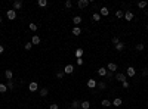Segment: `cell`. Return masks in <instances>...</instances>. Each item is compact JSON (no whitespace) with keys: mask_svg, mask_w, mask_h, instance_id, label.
<instances>
[{"mask_svg":"<svg viewBox=\"0 0 148 109\" xmlns=\"http://www.w3.org/2000/svg\"><path fill=\"white\" fill-rule=\"evenodd\" d=\"M6 15H7V19H11V21L16 19V10H13V9H9Z\"/></svg>","mask_w":148,"mask_h":109,"instance_id":"1","label":"cell"},{"mask_svg":"<svg viewBox=\"0 0 148 109\" xmlns=\"http://www.w3.org/2000/svg\"><path fill=\"white\" fill-rule=\"evenodd\" d=\"M135 75H136V69L133 66H129L126 69V77H135Z\"/></svg>","mask_w":148,"mask_h":109,"instance_id":"2","label":"cell"},{"mask_svg":"<svg viewBox=\"0 0 148 109\" xmlns=\"http://www.w3.org/2000/svg\"><path fill=\"white\" fill-rule=\"evenodd\" d=\"M28 90H30V91H37V90H39V83L31 81L30 84H28Z\"/></svg>","mask_w":148,"mask_h":109,"instance_id":"3","label":"cell"},{"mask_svg":"<svg viewBox=\"0 0 148 109\" xmlns=\"http://www.w3.org/2000/svg\"><path fill=\"white\" fill-rule=\"evenodd\" d=\"M89 0H79V3H77V6L80 7V9H84V7H88L89 6Z\"/></svg>","mask_w":148,"mask_h":109,"instance_id":"4","label":"cell"},{"mask_svg":"<svg viewBox=\"0 0 148 109\" xmlns=\"http://www.w3.org/2000/svg\"><path fill=\"white\" fill-rule=\"evenodd\" d=\"M116 80H117V81H121V83H123V81H127V80H126V74L117 72V74H116Z\"/></svg>","mask_w":148,"mask_h":109,"instance_id":"5","label":"cell"},{"mask_svg":"<svg viewBox=\"0 0 148 109\" xmlns=\"http://www.w3.org/2000/svg\"><path fill=\"white\" fill-rule=\"evenodd\" d=\"M86 84H88L89 88H95V87H96V84H98V81L93 80V78H90V80H88V83H86Z\"/></svg>","mask_w":148,"mask_h":109,"instance_id":"6","label":"cell"},{"mask_svg":"<svg viewBox=\"0 0 148 109\" xmlns=\"http://www.w3.org/2000/svg\"><path fill=\"white\" fill-rule=\"evenodd\" d=\"M107 71H110V72L117 71V65H116V63H112V62H110V63L107 65Z\"/></svg>","mask_w":148,"mask_h":109,"instance_id":"7","label":"cell"},{"mask_svg":"<svg viewBox=\"0 0 148 109\" xmlns=\"http://www.w3.org/2000/svg\"><path fill=\"white\" fill-rule=\"evenodd\" d=\"M99 15H101V16H108V15H110V10H108V7L102 6V7H101V10H99Z\"/></svg>","mask_w":148,"mask_h":109,"instance_id":"8","label":"cell"},{"mask_svg":"<svg viewBox=\"0 0 148 109\" xmlns=\"http://www.w3.org/2000/svg\"><path fill=\"white\" fill-rule=\"evenodd\" d=\"M21 7H22V2L21 0H15L13 2V10H19Z\"/></svg>","mask_w":148,"mask_h":109,"instance_id":"9","label":"cell"},{"mask_svg":"<svg viewBox=\"0 0 148 109\" xmlns=\"http://www.w3.org/2000/svg\"><path fill=\"white\" fill-rule=\"evenodd\" d=\"M74 72V66L73 65H67L64 68V74H73Z\"/></svg>","mask_w":148,"mask_h":109,"instance_id":"10","label":"cell"},{"mask_svg":"<svg viewBox=\"0 0 148 109\" xmlns=\"http://www.w3.org/2000/svg\"><path fill=\"white\" fill-rule=\"evenodd\" d=\"M124 19H126V21H132V19H133V12H130V10L124 12Z\"/></svg>","mask_w":148,"mask_h":109,"instance_id":"11","label":"cell"},{"mask_svg":"<svg viewBox=\"0 0 148 109\" xmlns=\"http://www.w3.org/2000/svg\"><path fill=\"white\" fill-rule=\"evenodd\" d=\"M31 43H33V46L40 44V37H39V36H33V37H31Z\"/></svg>","mask_w":148,"mask_h":109,"instance_id":"12","label":"cell"},{"mask_svg":"<svg viewBox=\"0 0 148 109\" xmlns=\"http://www.w3.org/2000/svg\"><path fill=\"white\" fill-rule=\"evenodd\" d=\"M5 77H6L7 80H12V77H13L12 69H6V71H5Z\"/></svg>","mask_w":148,"mask_h":109,"instance_id":"13","label":"cell"},{"mask_svg":"<svg viewBox=\"0 0 148 109\" xmlns=\"http://www.w3.org/2000/svg\"><path fill=\"white\" fill-rule=\"evenodd\" d=\"M83 52H84V50H83V49H80V47H79V49H76V57H77V59H80V57L83 56Z\"/></svg>","mask_w":148,"mask_h":109,"instance_id":"14","label":"cell"},{"mask_svg":"<svg viewBox=\"0 0 148 109\" xmlns=\"http://www.w3.org/2000/svg\"><path fill=\"white\" fill-rule=\"evenodd\" d=\"M80 108H82V109H89V108H90V103L88 102V100H84V102H80Z\"/></svg>","mask_w":148,"mask_h":109,"instance_id":"15","label":"cell"},{"mask_svg":"<svg viewBox=\"0 0 148 109\" xmlns=\"http://www.w3.org/2000/svg\"><path fill=\"white\" fill-rule=\"evenodd\" d=\"M92 19H93L95 22H99V21H101V15H99V12H95V13L92 15Z\"/></svg>","mask_w":148,"mask_h":109,"instance_id":"16","label":"cell"},{"mask_svg":"<svg viewBox=\"0 0 148 109\" xmlns=\"http://www.w3.org/2000/svg\"><path fill=\"white\" fill-rule=\"evenodd\" d=\"M6 86H7V90H13V88H15V83H13L12 80H7Z\"/></svg>","mask_w":148,"mask_h":109,"instance_id":"17","label":"cell"},{"mask_svg":"<svg viewBox=\"0 0 148 109\" xmlns=\"http://www.w3.org/2000/svg\"><path fill=\"white\" fill-rule=\"evenodd\" d=\"M39 94H40V96H41V97H46V96H47V94H49V90H47V88H46V87H45V88H41V90H40V91H39Z\"/></svg>","mask_w":148,"mask_h":109,"instance_id":"18","label":"cell"},{"mask_svg":"<svg viewBox=\"0 0 148 109\" xmlns=\"http://www.w3.org/2000/svg\"><path fill=\"white\" fill-rule=\"evenodd\" d=\"M101 105H102V106H105V108H108V106H112V102H111V100H108V99H104Z\"/></svg>","mask_w":148,"mask_h":109,"instance_id":"19","label":"cell"},{"mask_svg":"<svg viewBox=\"0 0 148 109\" xmlns=\"http://www.w3.org/2000/svg\"><path fill=\"white\" fill-rule=\"evenodd\" d=\"M107 72H108L107 68H99V69H98V74L101 75V77H107Z\"/></svg>","mask_w":148,"mask_h":109,"instance_id":"20","label":"cell"},{"mask_svg":"<svg viewBox=\"0 0 148 109\" xmlns=\"http://www.w3.org/2000/svg\"><path fill=\"white\" fill-rule=\"evenodd\" d=\"M73 22H74V25L77 27L79 24H82V16H74V18H73Z\"/></svg>","mask_w":148,"mask_h":109,"instance_id":"21","label":"cell"},{"mask_svg":"<svg viewBox=\"0 0 148 109\" xmlns=\"http://www.w3.org/2000/svg\"><path fill=\"white\" fill-rule=\"evenodd\" d=\"M112 106H121V99L120 97H116L112 100Z\"/></svg>","mask_w":148,"mask_h":109,"instance_id":"22","label":"cell"},{"mask_svg":"<svg viewBox=\"0 0 148 109\" xmlns=\"http://www.w3.org/2000/svg\"><path fill=\"white\" fill-rule=\"evenodd\" d=\"M28 28H30L31 31H37L39 25H37V24H34V22H31V24H28Z\"/></svg>","mask_w":148,"mask_h":109,"instance_id":"23","label":"cell"},{"mask_svg":"<svg viewBox=\"0 0 148 109\" xmlns=\"http://www.w3.org/2000/svg\"><path fill=\"white\" fill-rule=\"evenodd\" d=\"M73 34H74V36H80V34H82V30H80L79 27H74V28H73Z\"/></svg>","mask_w":148,"mask_h":109,"instance_id":"24","label":"cell"},{"mask_svg":"<svg viewBox=\"0 0 148 109\" xmlns=\"http://www.w3.org/2000/svg\"><path fill=\"white\" fill-rule=\"evenodd\" d=\"M96 87L101 88V90H105V88H107V84H105V83H102V81H99L98 84H96Z\"/></svg>","mask_w":148,"mask_h":109,"instance_id":"25","label":"cell"},{"mask_svg":"<svg viewBox=\"0 0 148 109\" xmlns=\"http://www.w3.org/2000/svg\"><path fill=\"white\" fill-rule=\"evenodd\" d=\"M71 108L73 109H79L80 108V102H79V100H74V102L71 103Z\"/></svg>","mask_w":148,"mask_h":109,"instance_id":"26","label":"cell"},{"mask_svg":"<svg viewBox=\"0 0 148 109\" xmlns=\"http://www.w3.org/2000/svg\"><path fill=\"white\" fill-rule=\"evenodd\" d=\"M138 6L141 7V9H145V7L148 6V2H145V0H142V2H139V3H138Z\"/></svg>","mask_w":148,"mask_h":109,"instance_id":"27","label":"cell"},{"mask_svg":"<svg viewBox=\"0 0 148 109\" xmlns=\"http://www.w3.org/2000/svg\"><path fill=\"white\" fill-rule=\"evenodd\" d=\"M6 91H7V86L2 83V84H0V93H6Z\"/></svg>","mask_w":148,"mask_h":109,"instance_id":"28","label":"cell"},{"mask_svg":"<svg viewBox=\"0 0 148 109\" xmlns=\"http://www.w3.org/2000/svg\"><path fill=\"white\" fill-rule=\"evenodd\" d=\"M123 49H124V44H123V43H118V44H116V50H117V52H121Z\"/></svg>","mask_w":148,"mask_h":109,"instance_id":"29","label":"cell"},{"mask_svg":"<svg viewBox=\"0 0 148 109\" xmlns=\"http://www.w3.org/2000/svg\"><path fill=\"white\" fill-rule=\"evenodd\" d=\"M144 49H145V44H144V43H139V44H136V50H139V52H142Z\"/></svg>","mask_w":148,"mask_h":109,"instance_id":"30","label":"cell"},{"mask_svg":"<svg viewBox=\"0 0 148 109\" xmlns=\"http://www.w3.org/2000/svg\"><path fill=\"white\" fill-rule=\"evenodd\" d=\"M25 50H31L33 49V43H31V41H28V43H25Z\"/></svg>","mask_w":148,"mask_h":109,"instance_id":"31","label":"cell"},{"mask_svg":"<svg viewBox=\"0 0 148 109\" xmlns=\"http://www.w3.org/2000/svg\"><path fill=\"white\" fill-rule=\"evenodd\" d=\"M39 6L45 7V6H47V2H46V0H39Z\"/></svg>","mask_w":148,"mask_h":109,"instance_id":"32","label":"cell"},{"mask_svg":"<svg viewBox=\"0 0 148 109\" xmlns=\"http://www.w3.org/2000/svg\"><path fill=\"white\" fill-rule=\"evenodd\" d=\"M116 16H117V18H124V12L117 10V12H116Z\"/></svg>","mask_w":148,"mask_h":109,"instance_id":"33","label":"cell"},{"mask_svg":"<svg viewBox=\"0 0 148 109\" xmlns=\"http://www.w3.org/2000/svg\"><path fill=\"white\" fill-rule=\"evenodd\" d=\"M111 41H112V44H118V43H120V38H118V37H112Z\"/></svg>","mask_w":148,"mask_h":109,"instance_id":"34","label":"cell"},{"mask_svg":"<svg viewBox=\"0 0 148 109\" xmlns=\"http://www.w3.org/2000/svg\"><path fill=\"white\" fill-rule=\"evenodd\" d=\"M64 75H65L64 71H62V72H56V78H64Z\"/></svg>","mask_w":148,"mask_h":109,"instance_id":"35","label":"cell"},{"mask_svg":"<svg viewBox=\"0 0 148 109\" xmlns=\"http://www.w3.org/2000/svg\"><path fill=\"white\" fill-rule=\"evenodd\" d=\"M71 6H73V3L70 2V0H67V2H65V7H71Z\"/></svg>","mask_w":148,"mask_h":109,"instance_id":"36","label":"cell"},{"mask_svg":"<svg viewBox=\"0 0 148 109\" xmlns=\"http://www.w3.org/2000/svg\"><path fill=\"white\" fill-rule=\"evenodd\" d=\"M121 86H123L124 88H127V87H129V83H127V81H123V83H121Z\"/></svg>","mask_w":148,"mask_h":109,"instance_id":"37","label":"cell"},{"mask_svg":"<svg viewBox=\"0 0 148 109\" xmlns=\"http://www.w3.org/2000/svg\"><path fill=\"white\" fill-rule=\"evenodd\" d=\"M58 108H59V106H58L56 103H53V105H50V109H58Z\"/></svg>","mask_w":148,"mask_h":109,"instance_id":"38","label":"cell"},{"mask_svg":"<svg viewBox=\"0 0 148 109\" xmlns=\"http://www.w3.org/2000/svg\"><path fill=\"white\" fill-rule=\"evenodd\" d=\"M77 65H83V59L80 57V59H77Z\"/></svg>","mask_w":148,"mask_h":109,"instance_id":"39","label":"cell"},{"mask_svg":"<svg viewBox=\"0 0 148 109\" xmlns=\"http://www.w3.org/2000/svg\"><path fill=\"white\" fill-rule=\"evenodd\" d=\"M3 52H5V47H3V46H2V44H0V55H2V53H3Z\"/></svg>","mask_w":148,"mask_h":109,"instance_id":"40","label":"cell"},{"mask_svg":"<svg viewBox=\"0 0 148 109\" xmlns=\"http://www.w3.org/2000/svg\"><path fill=\"white\" fill-rule=\"evenodd\" d=\"M147 74H148V71H147V69H144V71H142V77H145Z\"/></svg>","mask_w":148,"mask_h":109,"instance_id":"41","label":"cell"},{"mask_svg":"<svg viewBox=\"0 0 148 109\" xmlns=\"http://www.w3.org/2000/svg\"><path fill=\"white\" fill-rule=\"evenodd\" d=\"M0 24H2V18H0Z\"/></svg>","mask_w":148,"mask_h":109,"instance_id":"42","label":"cell"},{"mask_svg":"<svg viewBox=\"0 0 148 109\" xmlns=\"http://www.w3.org/2000/svg\"><path fill=\"white\" fill-rule=\"evenodd\" d=\"M147 31H148V25H147Z\"/></svg>","mask_w":148,"mask_h":109,"instance_id":"43","label":"cell"},{"mask_svg":"<svg viewBox=\"0 0 148 109\" xmlns=\"http://www.w3.org/2000/svg\"><path fill=\"white\" fill-rule=\"evenodd\" d=\"M147 71H148V66H147Z\"/></svg>","mask_w":148,"mask_h":109,"instance_id":"44","label":"cell"},{"mask_svg":"<svg viewBox=\"0 0 148 109\" xmlns=\"http://www.w3.org/2000/svg\"><path fill=\"white\" fill-rule=\"evenodd\" d=\"M68 109H73V108H68Z\"/></svg>","mask_w":148,"mask_h":109,"instance_id":"45","label":"cell"},{"mask_svg":"<svg viewBox=\"0 0 148 109\" xmlns=\"http://www.w3.org/2000/svg\"><path fill=\"white\" fill-rule=\"evenodd\" d=\"M147 105H148V102H147Z\"/></svg>","mask_w":148,"mask_h":109,"instance_id":"46","label":"cell"}]
</instances>
